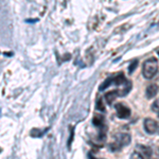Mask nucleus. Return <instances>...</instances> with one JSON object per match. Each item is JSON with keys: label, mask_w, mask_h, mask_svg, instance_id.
Here are the masks:
<instances>
[{"label": "nucleus", "mask_w": 159, "mask_h": 159, "mask_svg": "<svg viewBox=\"0 0 159 159\" xmlns=\"http://www.w3.org/2000/svg\"><path fill=\"white\" fill-rule=\"evenodd\" d=\"M158 71V61L155 57H151L143 63L142 74L145 79L150 80L156 75Z\"/></svg>", "instance_id": "f257e3e1"}, {"label": "nucleus", "mask_w": 159, "mask_h": 159, "mask_svg": "<svg viewBox=\"0 0 159 159\" xmlns=\"http://www.w3.org/2000/svg\"><path fill=\"white\" fill-rule=\"evenodd\" d=\"M129 142H130V136L129 134H119L116 136V138L109 144V148L112 152L119 151L123 147H125V145H129Z\"/></svg>", "instance_id": "f03ea898"}, {"label": "nucleus", "mask_w": 159, "mask_h": 159, "mask_svg": "<svg viewBox=\"0 0 159 159\" xmlns=\"http://www.w3.org/2000/svg\"><path fill=\"white\" fill-rule=\"evenodd\" d=\"M144 129L148 134H156L157 132H159V124L156 120L151 119V118H147L144 120Z\"/></svg>", "instance_id": "7ed1b4c3"}, {"label": "nucleus", "mask_w": 159, "mask_h": 159, "mask_svg": "<svg viewBox=\"0 0 159 159\" xmlns=\"http://www.w3.org/2000/svg\"><path fill=\"white\" fill-rule=\"evenodd\" d=\"M136 154L140 158H151L153 155V151L150 147L142 144H138L136 147Z\"/></svg>", "instance_id": "20e7f679"}, {"label": "nucleus", "mask_w": 159, "mask_h": 159, "mask_svg": "<svg viewBox=\"0 0 159 159\" xmlns=\"http://www.w3.org/2000/svg\"><path fill=\"white\" fill-rule=\"evenodd\" d=\"M116 110H117V116L120 119H127L130 116V109L129 107H127L125 104L123 103H118L116 104Z\"/></svg>", "instance_id": "39448f33"}, {"label": "nucleus", "mask_w": 159, "mask_h": 159, "mask_svg": "<svg viewBox=\"0 0 159 159\" xmlns=\"http://www.w3.org/2000/svg\"><path fill=\"white\" fill-rule=\"evenodd\" d=\"M117 97H121V93H120V89L108 91L107 93H105L104 98H105V100H106V103L107 104L111 105L112 102L115 101V99H117Z\"/></svg>", "instance_id": "423d86ee"}, {"label": "nucleus", "mask_w": 159, "mask_h": 159, "mask_svg": "<svg viewBox=\"0 0 159 159\" xmlns=\"http://www.w3.org/2000/svg\"><path fill=\"white\" fill-rule=\"evenodd\" d=\"M112 82H114L117 86H121V85H125V84H127L129 81H127L126 78L124 76V74H123L122 72H120L119 74H117V75L112 76Z\"/></svg>", "instance_id": "0eeeda50"}, {"label": "nucleus", "mask_w": 159, "mask_h": 159, "mask_svg": "<svg viewBox=\"0 0 159 159\" xmlns=\"http://www.w3.org/2000/svg\"><path fill=\"white\" fill-rule=\"evenodd\" d=\"M92 123H93L94 126H98L100 129H105L104 117L102 115H94L93 119H92Z\"/></svg>", "instance_id": "6e6552de"}, {"label": "nucleus", "mask_w": 159, "mask_h": 159, "mask_svg": "<svg viewBox=\"0 0 159 159\" xmlns=\"http://www.w3.org/2000/svg\"><path fill=\"white\" fill-rule=\"evenodd\" d=\"M158 93V86L156 84H151L147 88V98L152 99Z\"/></svg>", "instance_id": "1a4fd4ad"}, {"label": "nucleus", "mask_w": 159, "mask_h": 159, "mask_svg": "<svg viewBox=\"0 0 159 159\" xmlns=\"http://www.w3.org/2000/svg\"><path fill=\"white\" fill-rule=\"evenodd\" d=\"M112 84V76H109L108 79L107 80H105V82H103L102 83V85L100 86V91H103V90H105L106 88H108V87L111 85Z\"/></svg>", "instance_id": "9d476101"}, {"label": "nucleus", "mask_w": 159, "mask_h": 159, "mask_svg": "<svg viewBox=\"0 0 159 159\" xmlns=\"http://www.w3.org/2000/svg\"><path fill=\"white\" fill-rule=\"evenodd\" d=\"M152 109H153V111L157 112V114L159 115V99H157V100H156V101L152 104Z\"/></svg>", "instance_id": "9b49d317"}, {"label": "nucleus", "mask_w": 159, "mask_h": 159, "mask_svg": "<svg viewBox=\"0 0 159 159\" xmlns=\"http://www.w3.org/2000/svg\"><path fill=\"white\" fill-rule=\"evenodd\" d=\"M137 65H138V61H133V63L129 65V72L133 73V71H134L135 69L137 68Z\"/></svg>", "instance_id": "f8f14e48"}, {"label": "nucleus", "mask_w": 159, "mask_h": 159, "mask_svg": "<svg viewBox=\"0 0 159 159\" xmlns=\"http://www.w3.org/2000/svg\"><path fill=\"white\" fill-rule=\"evenodd\" d=\"M97 109L98 110H101V111H104L105 108H104V105L102 103V99L100 98L98 101H97Z\"/></svg>", "instance_id": "ddd939ff"}, {"label": "nucleus", "mask_w": 159, "mask_h": 159, "mask_svg": "<svg viewBox=\"0 0 159 159\" xmlns=\"http://www.w3.org/2000/svg\"><path fill=\"white\" fill-rule=\"evenodd\" d=\"M36 21H38L37 18H35V19H27V20H25V22H28V24H33V22H36Z\"/></svg>", "instance_id": "4468645a"}, {"label": "nucleus", "mask_w": 159, "mask_h": 159, "mask_svg": "<svg viewBox=\"0 0 159 159\" xmlns=\"http://www.w3.org/2000/svg\"><path fill=\"white\" fill-rule=\"evenodd\" d=\"M0 116H1V108H0Z\"/></svg>", "instance_id": "2eb2a0df"}, {"label": "nucleus", "mask_w": 159, "mask_h": 159, "mask_svg": "<svg viewBox=\"0 0 159 159\" xmlns=\"http://www.w3.org/2000/svg\"><path fill=\"white\" fill-rule=\"evenodd\" d=\"M158 55H159V51H158Z\"/></svg>", "instance_id": "dca6fc26"}]
</instances>
